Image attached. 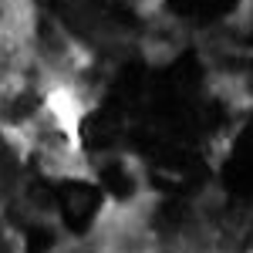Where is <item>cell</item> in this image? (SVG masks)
I'll return each instance as SVG.
<instances>
[{
	"instance_id": "4",
	"label": "cell",
	"mask_w": 253,
	"mask_h": 253,
	"mask_svg": "<svg viewBox=\"0 0 253 253\" xmlns=\"http://www.w3.org/2000/svg\"><path fill=\"white\" fill-rule=\"evenodd\" d=\"M54 247V233L47 226H34L27 230V253H47Z\"/></svg>"
},
{
	"instance_id": "1",
	"label": "cell",
	"mask_w": 253,
	"mask_h": 253,
	"mask_svg": "<svg viewBox=\"0 0 253 253\" xmlns=\"http://www.w3.org/2000/svg\"><path fill=\"white\" fill-rule=\"evenodd\" d=\"M51 199L58 203L61 219L71 233H88V226L95 223L98 210H101V189L81 179H64L51 189Z\"/></svg>"
},
{
	"instance_id": "3",
	"label": "cell",
	"mask_w": 253,
	"mask_h": 253,
	"mask_svg": "<svg viewBox=\"0 0 253 253\" xmlns=\"http://www.w3.org/2000/svg\"><path fill=\"white\" fill-rule=\"evenodd\" d=\"M81 138H84L88 149H105V145H112V138H115V125H112V118L105 115V112H95L91 118H84Z\"/></svg>"
},
{
	"instance_id": "2",
	"label": "cell",
	"mask_w": 253,
	"mask_h": 253,
	"mask_svg": "<svg viewBox=\"0 0 253 253\" xmlns=\"http://www.w3.org/2000/svg\"><path fill=\"white\" fill-rule=\"evenodd\" d=\"M101 189L115 199H128V196H135V179L122 162H108L101 169Z\"/></svg>"
},
{
	"instance_id": "5",
	"label": "cell",
	"mask_w": 253,
	"mask_h": 253,
	"mask_svg": "<svg viewBox=\"0 0 253 253\" xmlns=\"http://www.w3.org/2000/svg\"><path fill=\"white\" fill-rule=\"evenodd\" d=\"M0 179H3L7 186L17 179V156H14L10 145H3V138H0Z\"/></svg>"
},
{
	"instance_id": "6",
	"label": "cell",
	"mask_w": 253,
	"mask_h": 253,
	"mask_svg": "<svg viewBox=\"0 0 253 253\" xmlns=\"http://www.w3.org/2000/svg\"><path fill=\"white\" fill-rule=\"evenodd\" d=\"M34 108H38V95H20L17 101L7 108V115L10 118H24V115H31Z\"/></svg>"
}]
</instances>
